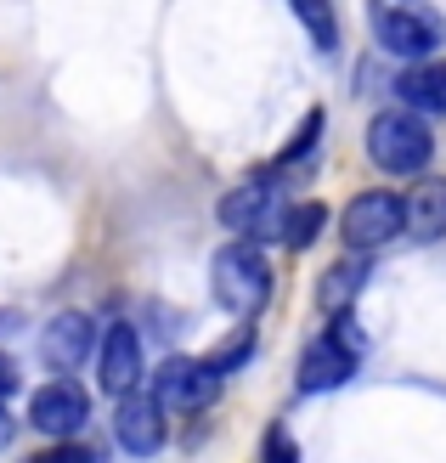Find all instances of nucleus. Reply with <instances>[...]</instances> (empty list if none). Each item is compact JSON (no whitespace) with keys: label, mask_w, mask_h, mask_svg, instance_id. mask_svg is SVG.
<instances>
[{"label":"nucleus","mask_w":446,"mask_h":463,"mask_svg":"<svg viewBox=\"0 0 446 463\" xmlns=\"http://www.w3.org/2000/svg\"><path fill=\"white\" fill-rule=\"evenodd\" d=\"M367 29H373V40H379L390 57H407V62H424L430 52L446 45V17L430 12V6H418V0H373Z\"/></svg>","instance_id":"nucleus-1"},{"label":"nucleus","mask_w":446,"mask_h":463,"mask_svg":"<svg viewBox=\"0 0 446 463\" xmlns=\"http://www.w3.org/2000/svg\"><path fill=\"white\" fill-rule=\"evenodd\" d=\"M367 158L384 175H424L430 158H435V136L418 113L384 108V113H373V125H367Z\"/></svg>","instance_id":"nucleus-2"},{"label":"nucleus","mask_w":446,"mask_h":463,"mask_svg":"<svg viewBox=\"0 0 446 463\" xmlns=\"http://www.w3.org/2000/svg\"><path fill=\"white\" fill-rule=\"evenodd\" d=\"M209 288H215V299L232 311V317H254L266 306V294H271V266H266V254L261 243H226L215 254V266H209Z\"/></svg>","instance_id":"nucleus-3"},{"label":"nucleus","mask_w":446,"mask_h":463,"mask_svg":"<svg viewBox=\"0 0 446 463\" xmlns=\"http://www.w3.org/2000/svg\"><path fill=\"white\" fill-rule=\"evenodd\" d=\"M402 226H407V203H402V193H390V187L356 193L345 203V243H350V254L384 249L390 238H402Z\"/></svg>","instance_id":"nucleus-4"},{"label":"nucleus","mask_w":446,"mask_h":463,"mask_svg":"<svg viewBox=\"0 0 446 463\" xmlns=\"http://www.w3.org/2000/svg\"><path fill=\"white\" fill-rule=\"evenodd\" d=\"M221 396V373L198 356H164L153 373V402L164 412H204Z\"/></svg>","instance_id":"nucleus-5"},{"label":"nucleus","mask_w":446,"mask_h":463,"mask_svg":"<svg viewBox=\"0 0 446 463\" xmlns=\"http://www.w3.org/2000/svg\"><path fill=\"white\" fill-rule=\"evenodd\" d=\"M29 424L52 441H74V435L90 424V396L74 379H52L29 396Z\"/></svg>","instance_id":"nucleus-6"},{"label":"nucleus","mask_w":446,"mask_h":463,"mask_svg":"<svg viewBox=\"0 0 446 463\" xmlns=\"http://www.w3.org/2000/svg\"><path fill=\"white\" fill-rule=\"evenodd\" d=\"M356 362H362V345H350L334 328H322L311 345H305V356H299V390H305V396L339 390L350 373H356Z\"/></svg>","instance_id":"nucleus-7"},{"label":"nucleus","mask_w":446,"mask_h":463,"mask_svg":"<svg viewBox=\"0 0 446 463\" xmlns=\"http://www.w3.org/2000/svg\"><path fill=\"white\" fill-rule=\"evenodd\" d=\"M97 317L85 311H62L40 328V356L57 367V373H74V367H85L90 356H97Z\"/></svg>","instance_id":"nucleus-8"},{"label":"nucleus","mask_w":446,"mask_h":463,"mask_svg":"<svg viewBox=\"0 0 446 463\" xmlns=\"http://www.w3.org/2000/svg\"><path fill=\"white\" fill-rule=\"evenodd\" d=\"M164 435H170V424H164V407L153 396H142V390L119 396V407H113V441H119L130 458L164 452Z\"/></svg>","instance_id":"nucleus-9"},{"label":"nucleus","mask_w":446,"mask_h":463,"mask_svg":"<svg viewBox=\"0 0 446 463\" xmlns=\"http://www.w3.org/2000/svg\"><path fill=\"white\" fill-rule=\"evenodd\" d=\"M97 379L108 396H130V390H142V334L130 328V322H113L97 345Z\"/></svg>","instance_id":"nucleus-10"},{"label":"nucleus","mask_w":446,"mask_h":463,"mask_svg":"<svg viewBox=\"0 0 446 463\" xmlns=\"http://www.w3.org/2000/svg\"><path fill=\"white\" fill-rule=\"evenodd\" d=\"M277 175H266V181H243V187H232L226 198H221V226H232V232H249V238H277V187H271Z\"/></svg>","instance_id":"nucleus-11"},{"label":"nucleus","mask_w":446,"mask_h":463,"mask_svg":"<svg viewBox=\"0 0 446 463\" xmlns=\"http://www.w3.org/2000/svg\"><path fill=\"white\" fill-rule=\"evenodd\" d=\"M395 97H402L407 113H435V119H446V62H435V57L407 62L402 80H395Z\"/></svg>","instance_id":"nucleus-12"},{"label":"nucleus","mask_w":446,"mask_h":463,"mask_svg":"<svg viewBox=\"0 0 446 463\" xmlns=\"http://www.w3.org/2000/svg\"><path fill=\"white\" fill-rule=\"evenodd\" d=\"M362 288H367V260H362V254H345L339 266H327V271H322L317 306H322L327 317H339V311L356 306V294H362Z\"/></svg>","instance_id":"nucleus-13"},{"label":"nucleus","mask_w":446,"mask_h":463,"mask_svg":"<svg viewBox=\"0 0 446 463\" xmlns=\"http://www.w3.org/2000/svg\"><path fill=\"white\" fill-rule=\"evenodd\" d=\"M402 203H407V232L418 243L446 238V181H418L413 198H402Z\"/></svg>","instance_id":"nucleus-14"},{"label":"nucleus","mask_w":446,"mask_h":463,"mask_svg":"<svg viewBox=\"0 0 446 463\" xmlns=\"http://www.w3.org/2000/svg\"><path fill=\"white\" fill-rule=\"evenodd\" d=\"M322 232H327V203H317V198L294 203V210H283V221H277V238L289 249H311Z\"/></svg>","instance_id":"nucleus-15"},{"label":"nucleus","mask_w":446,"mask_h":463,"mask_svg":"<svg viewBox=\"0 0 446 463\" xmlns=\"http://www.w3.org/2000/svg\"><path fill=\"white\" fill-rule=\"evenodd\" d=\"M317 136H322V108H311V113H305V119H299V130H294V142H289L283 153L271 158V175H289V170H299L305 158L317 153Z\"/></svg>","instance_id":"nucleus-16"},{"label":"nucleus","mask_w":446,"mask_h":463,"mask_svg":"<svg viewBox=\"0 0 446 463\" xmlns=\"http://www.w3.org/2000/svg\"><path fill=\"white\" fill-rule=\"evenodd\" d=\"M294 6V17L311 29V40H317V52H339V23H334V6L327 0H289Z\"/></svg>","instance_id":"nucleus-17"},{"label":"nucleus","mask_w":446,"mask_h":463,"mask_svg":"<svg viewBox=\"0 0 446 463\" xmlns=\"http://www.w3.org/2000/svg\"><path fill=\"white\" fill-rule=\"evenodd\" d=\"M249 356H254V328L243 322V328L232 334V339H221V345H215V351H209L204 362H209V367H215V373L226 379V373H238V367H243Z\"/></svg>","instance_id":"nucleus-18"},{"label":"nucleus","mask_w":446,"mask_h":463,"mask_svg":"<svg viewBox=\"0 0 446 463\" xmlns=\"http://www.w3.org/2000/svg\"><path fill=\"white\" fill-rule=\"evenodd\" d=\"M261 463H299V447H294V435L283 424H271L266 430V441H261Z\"/></svg>","instance_id":"nucleus-19"},{"label":"nucleus","mask_w":446,"mask_h":463,"mask_svg":"<svg viewBox=\"0 0 446 463\" xmlns=\"http://www.w3.org/2000/svg\"><path fill=\"white\" fill-rule=\"evenodd\" d=\"M29 463H97V452H90V447H80V441H62V447L40 452V458H29Z\"/></svg>","instance_id":"nucleus-20"},{"label":"nucleus","mask_w":446,"mask_h":463,"mask_svg":"<svg viewBox=\"0 0 446 463\" xmlns=\"http://www.w3.org/2000/svg\"><path fill=\"white\" fill-rule=\"evenodd\" d=\"M17 379H23V373H17V362H12L6 351H0V402H6L12 390H17Z\"/></svg>","instance_id":"nucleus-21"},{"label":"nucleus","mask_w":446,"mask_h":463,"mask_svg":"<svg viewBox=\"0 0 446 463\" xmlns=\"http://www.w3.org/2000/svg\"><path fill=\"white\" fill-rule=\"evenodd\" d=\"M12 430H17V424H12V412H6V402H0V447L12 441Z\"/></svg>","instance_id":"nucleus-22"}]
</instances>
